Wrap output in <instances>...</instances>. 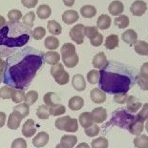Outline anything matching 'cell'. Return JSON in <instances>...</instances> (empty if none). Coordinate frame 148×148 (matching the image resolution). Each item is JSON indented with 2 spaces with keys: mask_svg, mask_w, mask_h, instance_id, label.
Instances as JSON below:
<instances>
[{
  "mask_svg": "<svg viewBox=\"0 0 148 148\" xmlns=\"http://www.w3.org/2000/svg\"><path fill=\"white\" fill-rule=\"evenodd\" d=\"M44 46H45L46 49L50 50V51H55V50L58 48L59 40L58 38H56V37L53 36H47L45 40H44Z\"/></svg>",
  "mask_w": 148,
  "mask_h": 148,
  "instance_id": "4316f807",
  "label": "cell"
},
{
  "mask_svg": "<svg viewBox=\"0 0 148 148\" xmlns=\"http://www.w3.org/2000/svg\"><path fill=\"white\" fill-rule=\"evenodd\" d=\"M72 86L77 92H82L86 88V80L82 75L77 74L72 77Z\"/></svg>",
  "mask_w": 148,
  "mask_h": 148,
  "instance_id": "9a60e30c",
  "label": "cell"
},
{
  "mask_svg": "<svg viewBox=\"0 0 148 148\" xmlns=\"http://www.w3.org/2000/svg\"><path fill=\"white\" fill-rule=\"evenodd\" d=\"M134 49L138 55L148 56V43L143 40H140L134 44Z\"/></svg>",
  "mask_w": 148,
  "mask_h": 148,
  "instance_id": "4dcf8cb0",
  "label": "cell"
},
{
  "mask_svg": "<svg viewBox=\"0 0 148 148\" xmlns=\"http://www.w3.org/2000/svg\"><path fill=\"white\" fill-rule=\"evenodd\" d=\"M5 69V60L2 58H0V75H3Z\"/></svg>",
  "mask_w": 148,
  "mask_h": 148,
  "instance_id": "680465c9",
  "label": "cell"
},
{
  "mask_svg": "<svg viewBox=\"0 0 148 148\" xmlns=\"http://www.w3.org/2000/svg\"><path fill=\"white\" fill-rule=\"evenodd\" d=\"M75 148H91V147H90L89 144L86 143H81L78 144Z\"/></svg>",
  "mask_w": 148,
  "mask_h": 148,
  "instance_id": "6125c7cd",
  "label": "cell"
},
{
  "mask_svg": "<svg viewBox=\"0 0 148 148\" xmlns=\"http://www.w3.org/2000/svg\"><path fill=\"white\" fill-rule=\"evenodd\" d=\"M109 64L106 55L103 52H100L93 58V66L95 69H105Z\"/></svg>",
  "mask_w": 148,
  "mask_h": 148,
  "instance_id": "30bf717a",
  "label": "cell"
},
{
  "mask_svg": "<svg viewBox=\"0 0 148 148\" xmlns=\"http://www.w3.org/2000/svg\"><path fill=\"white\" fill-rule=\"evenodd\" d=\"M43 101L45 105H47L48 107H52V106L60 104V97H58V95H56V93L48 92L44 95Z\"/></svg>",
  "mask_w": 148,
  "mask_h": 148,
  "instance_id": "e0dca14e",
  "label": "cell"
},
{
  "mask_svg": "<svg viewBox=\"0 0 148 148\" xmlns=\"http://www.w3.org/2000/svg\"><path fill=\"white\" fill-rule=\"evenodd\" d=\"M80 14L84 18H93L97 14V8L92 5H84L80 9Z\"/></svg>",
  "mask_w": 148,
  "mask_h": 148,
  "instance_id": "f1b7e54d",
  "label": "cell"
},
{
  "mask_svg": "<svg viewBox=\"0 0 148 148\" xmlns=\"http://www.w3.org/2000/svg\"><path fill=\"white\" fill-rule=\"evenodd\" d=\"M14 88L8 86V85H5L0 88V99H10L12 97V93Z\"/></svg>",
  "mask_w": 148,
  "mask_h": 148,
  "instance_id": "7bdbcfd3",
  "label": "cell"
},
{
  "mask_svg": "<svg viewBox=\"0 0 148 148\" xmlns=\"http://www.w3.org/2000/svg\"><path fill=\"white\" fill-rule=\"evenodd\" d=\"M91 100L97 104H101L106 100V94L99 88H94L90 92Z\"/></svg>",
  "mask_w": 148,
  "mask_h": 148,
  "instance_id": "2e32d148",
  "label": "cell"
},
{
  "mask_svg": "<svg viewBox=\"0 0 148 148\" xmlns=\"http://www.w3.org/2000/svg\"><path fill=\"white\" fill-rule=\"evenodd\" d=\"M127 107V110L130 111L131 113H136L140 111V109L141 108V102L140 101V99L136 97L135 96H128L126 102H125Z\"/></svg>",
  "mask_w": 148,
  "mask_h": 148,
  "instance_id": "5bb4252c",
  "label": "cell"
},
{
  "mask_svg": "<svg viewBox=\"0 0 148 148\" xmlns=\"http://www.w3.org/2000/svg\"><path fill=\"white\" fill-rule=\"evenodd\" d=\"M77 130H78V121L77 119L71 118L70 121L68 122L65 131L69 132V133H75V132H77Z\"/></svg>",
  "mask_w": 148,
  "mask_h": 148,
  "instance_id": "c3c4849f",
  "label": "cell"
},
{
  "mask_svg": "<svg viewBox=\"0 0 148 148\" xmlns=\"http://www.w3.org/2000/svg\"><path fill=\"white\" fill-rule=\"evenodd\" d=\"M128 131L130 132L132 135L135 136H138L143 133V131L144 130V121H141L140 118H133L132 121H130V123L128 124Z\"/></svg>",
  "mask_w": 148,
  "mask_h": 148,
  "instance_id": "52a82bcc",
  "label": "cell"
},
{
  "mask_svg": "<svg viewBox=\"0 0 148 148\" xmlns=\"http://www.w3.org/2000/svg\"><path fill=\"white\" fill-rule=\"evenodd\" d=\"M129 24H130V19L127 15H119L115 19V25L119 29H125L129 26Z\"/></svg>",
  "mask_w": 148,
  "mask_h": 148,
  "instance_id": "e575fe53",
  "label": "cell"
},
{
  "mask_svg": "<svg viewBox=\"0 0 148 148\" xmlns=\"http://www.w3.org/2000/svg\"><path fill=\"white\" fill-rule=\"evenodd\" d=\"M47 29L50 32V34H52L53 36H58L62 32V27L61 25L56 20H50L47 24Z\"/></svg>",
  "mask_w": 148,
  "mask_h": 148,
  "instance_id": "f546056e",
  "label": "cell"
},
{
  "mask_svg": "<svg viewBox=\"0 0 148 148\" xmlns=\"http://www.w3.org/2000/svg\"><path fill=\"white\" fill-rule=\"evenodd\" d=\"M21 3L26 8H34L38 3V0H21Z\"/></svg>",
  "mask_w": 148,
  "mask_h": 148,
  "instance_id": "11a10c76",
  "label": "cell"
},
{
  "mask_svg": "<svg viewBox=\"0 0 148 148\" xmlns=\"http://www.w3.org/2000/svg\"><path fill=\"white\" fill-rule=\"evenodd\" d=\"M36 116L40 119H48L50 116L49 107L45 104L39 105L38 108L36 109Z\"/></svg>",
  "mask_w": 148,
  "mask_h": 148,
  "instance_id": "ab89813d",
  "label": "cell"
},
{
  "mask_svg": "<svg viewBox=\"0 0 148 148\" xmlns=\"http://www.w3.org/2000/svg\"><path fill=\"white\" fill-rule=\"evenodd\" d=\"M49 134L47 132L41 131L37 135H36V137L33 138V145L36 148L44 147L49 143Z\"/></svg>",
  "mask_w": 148,
  "mask_h": 148,
  "instance_id": "4fadbf2b",
  "label": "cell"
},
{
  "mask_svg": "<svg viewBox=\"0 0 148 148\" xmlns=\"http://www.w3.org/2000/svg\"><path fill=\"white\" fill-rule=\"evenodd\" d=\"M49 112H50V116H58L65 114L66 112V107L63 104H58L52 107H49Z\"/></svg>",
  "mask_w": 148,
  "mask_h": 148,
  "instance_id": "74e56055",
  "label": "cell"
},
{
  "mask_svg": "<svg viewBox=\"0 0 148 148\" xmlns=\"http://www.w3.org/2000/svg\"><path fill=\"white\" fill-rule=\"evenodd\" d=\"M137 84L143 91H148V78L138 75L136 77Z\"/></svg>",
  "mask_w": 148,
  "mask_h": 148,
  "instance_id": "681fc988",
  "label": "cell"
},
{
  "mask_svg": "<svg viewBox=\"0 0 148 148\" xmlns=\"http://www.w3.org/2000/svg\"><path fill=\"white\" fill-rule=\"evenodd\" d=\"M99 78H100V73H99V70H97V69H94V70H91V71L88 72V74H87V81L90 84L95 85L97 83H99Z\"/></svg>",
  "mask_w": 148,
  "mask_h": 148,
  "instance_id": "d590c367",
  "label": "cell"
},
{
  "mask_svg": "<svg viewBox=\"0 0 148 148\" xmlns=\"http://www.w3.org/2000/svg\"><path fill=\"white\" fill-rule=\"evenodd\" d=\"M121 39L129 45H133L138 41V34L133 29H129L121 34Z\"/></svg>",
  "mask_w": 148,
  "mask_h": 148,
  "instance_id": "603a6c76",
  "label": "cell"
},
{
  "mask_svg": "<svg viewBox=\"0 0 148 148\" xmlns=\"http://www.w3.org/2000/svg\"><path fill=\"white\" fill-rule=\"evenodd\" d=\"M99 131H100V128H99V125L96 124V123H94L92 126L84 129L85 134H86L87 136L90 137V138H94V137L97 136L99 133Z\"/></svg>",
  "mask_w": 148,
  "mask_h": 148,
  "instance_id": "bcb514c9",
  "label": "cell"
},
{
  "mask_svg": "<svg viewBox=\"0 0 148 148\" xmlns=\"http://www.w3.org/2000/svg\"><path fill=\"white\" fill-rule=\"evenodd\" d=\"M60 58L67 68H75L79 61L73 43H65L62 45L60 49Z\"/></svg>",
  "mask_w": 148,
  "mask_h": 148,
  "instance_id": "277c9868",
  "label": "cell"
},
{
  "mask_svg": "<svg viewBox=\"0 0 148 148\" xmlns=\"http://www.w3.org/2000/svg\"><path fill=\"white\" fill-rule=\"evenodd\" d=\"M109 141L104 137L97 138L92 140L91 143V147L92 148H108Z\"/></svg>",
  "mask_w": 148,
  "mask_h": 148,
  "instance_id": "836d02e7",
  "label": "cell"
},
{
  "mask_svg": "<svg viewBox=\"0 0 148 148\" xmlns=\"http://www.w3.org/2000/svg\"><path fill=\"white\" fill-rule=\"evenodd\" d=\"M84 106V99L79 96L72 97L68 101V107L72 111H78Z\"/></svg>",
  "mask_w": 148,
  "mask_h": 148,
  "instance_id": "44dd1931",
  "label": "cell"
},
{
  "mask_svg": "<svg viewBox=\"0 0 148 148\" xmlns=\"http://www.w3.org/2000/svg\"><path fill=\"white\" fill-rule=\"evenodd\" d=\"M78 121H79V124L81 125V127L84 129L92 126V125L95 123L93 121V116L91 115L90 112L81 113L79 116H78Z\"/></svg>",
  "mask_w": 148,
  "mask_h": 148,
  "instance_id": "7402d4cb",
  "label": "cell"
},
{
  "mask_svg": "<svg viewBox=\"0 0 148 148\" xmlns=\"http://www.w3.org/2000/svg\"><path fill=\"white\" fill-rule=\"evenodd\" d=\"M42 63L41 52L31 47L25 48L5 61L3 80L8 86L23 90L31 84Z\"/></svg>",
  "mask_w": 148,
  "mask_h": 148,
  "instance_id": "6da1fadb",
  "label": "cell"
},
{
  "mask_svg": "<svg viewBox=\"0 0 148 148\" xmlns=\"http://www.w3.org/2000/svg\"><path fill=\"white\" fill-rule=\"evenodd\" d=\"M128 97L127 93H119L114 96V101L118 104H125Z\"/></svg>",
  "mask_w": 148,
  "mask_h": 148,
  "instance_id": "816d5d0a",
  "label": "cell"
},
{
  "mask_svg": "<svg viewBox=\"0 0 148 148\" xmlns=\"http://www.w3.org/2000/svg\"><path fill=\"white\" fill-rule=\"evenodd\" d=\"M133 143L136 148H148V136L143 134L136 136L133 140Z\"/></svg>",
  "mask_w": 148,
  "mask_h": 148,
  "instance_id": "1f68e13d",
  "label": "cell"
},
{
  "mask_svg": "<svg viewBox=\"0 0 148 148\" xmlns=\"http://www.w3.org/2000/svg\"><path fill=\"white\" fill-rule=\"evenodd\" d=\"M38 99V93L34 90H30L25 94L24 96V103H26L29 106L33 105L36 103V100Z\"/></svg>",
  "mask_w": 148,
  "mask_h": 148,
  "instance_id": "d6a6232c",
  "label": "cell"
},
{
  "mask_svg": "<svg viewBox=\"0 0 148 148\" xmlns=\"http://www.w3.org/2000/svg\"><path fill=\"white\" fill-rule=\"evenodd\" d=\"M108 11L111 15H119L121 14L124 11V6L123 3L121 2L119 0H114L113 2L110 3L109 7H108Z\"/></svg>",
  "mask_w": 148,
  "mask_h": 148,
  "instance_id": "ffe728a7",
  "label": "cell"
},
{
  "mask_svg": "<svg viewBox=\"0 0 148 148\" xmlns=\"http://www.w3.org/2000/svg\"><path fill=\"white\" fill-rule=\"evenodd\" d=\"M34 18H36V14L34 12H29L22 17V23L28 28H32L34 25Z\"/></svg>",
  "mask_w": 148,
  "mask_h": 148,
  "instance_id": "b9f144b4",
  "label": "cell"
},
{
  "mask_svg": "<svg viewBox=\"0 0 148 148\" xmlns=\"http://www.w3.org/2000/svg\"><path fill=\"white\" fill-rule=\"evenodd\" d=\"M112 19L109 15L107 14H101L99 15L97 20V28L99 30H107L111 26Z\"/></svg>",
  "mask_w": 148,
  "mask_h": 148,
  "instance_id": "cb8c5ba5",
  "label": "cell"
},
{
  "mask_svg": "<svg viewBox=\"0 0 148 148\" xmlns=\"http://www.w3.org/2000/svg\"><path fill=\"white\" fill-rule=\"evenodd\" d=\"M51 14H52V10L49 5L42 4L37 8L36 15L40 19H47V18H49L51 16Z\"/></svg>",
  "mask_w": 148,
  "mask_h": 148,
  "instance_id": "484cf974",
  "label": "cell"
},
{
  "mask_svg": "<svg viewBox=\"0 0 148 148\" xmlns=\"http://www.w3.org/2000/svg\"><path fill=\"white\" fill-rule=\"evenodd\" d=\"M32 32L23 23L7 22L0 29V46L17 48L24 46L30 39Z\"/></svg>",
  "mask_w": 148,
  "mask_h": 148,
  "instance_id": "7a4b0ae2",
  "label": "cell"
},
{
  "mask_svg": "<svg viewBox=\"0 0 148 148\" xmlns=\"http://www.w3.org/2000/svg\"><path fill=\"white\" fill-rule=\"evenodd\" d=\"M7 15L11 22H18L22 18V12L19 10H16V9L9 11Z\"/></svg>",
  "mask_w": 148,
  "mask_h": 148,
  "instance_id": "ee69618b",
  "label": "cell"
},
{
  "mask_svg": "<svg viewBox=\"0 0 148 148\" xmlns=\"http://www.w3.org/2000/svg\"><path fill=\"white\" fill-rule=\"evenodd\" d=\"M11 148H27V143L24 138H18L12 143Z\"/></svg>",
  "mask_w": 148,
  "mask_h": 148,
  "instance_id": "f5cc1de1",
  "label": "cell"
},
{
  "mask_svg": "<svg viewBox=\"0 0 148 148\" xmlns=\"http://www.w3.org/2000/svg\"><path fill=\"white\" fill-rule=\"evenodd\" d=\"M90 43H91V45L94 47H99L103 43V36L101 34L99 33L97 36H96L94 38L90 39Z\"/></svg>",
  "mask_w": 148,
  "mask_h": 148,
  "instance_id": "db71d44e",
  "label": "cell"
},
{
  "mask_svg": "<svg viewBox=\"0 0 148 148\" xmlns=\"http://www.w3.org/2000/svg\"><path fill=\"white\" fill-rule=\"evenodd\" d=\"M99 34V29L95 26H87L84 27V36L88 37L89 39L94 38Z\"/></svg>",
  "mask_w": 148,
  "mask_h": 148,
  "instance_id": "f6af8a7d",
  "label": "cell"
},
{
  "mask_svg": "<svg viewBox=\"0 0 148 148\" xmlns=\"http://www.w3.org/2000/svg\"><path fill=\"white\" fill-rule=\"evenodd\" d=\"M147 11V4L143 0H136L132 3L130 12L135 16H141Z\"/></svg>",
  "mask_w": 148,
  "mask_h": 148,
  "instance_id": "9c48e42d",
  "label": "cell"
},
{
  "mask_svg": "<svg viewBox=\"0 0 148 148\" xmlns=\"http://www.w3.org/2000/svg\"><path fill=\"white\" fill-rule=\"evenodd\" d=\"M7 121V115L5 112L0 111V128H2Z\"/></svg>",
  "mask_w": 148,
  "mask_h": 148,
  "instance_id": "6f0895ef",
  "label": "cell"
},
{
  "mask_svg": "<svg viewBox=\"0 0 148 148\" xmlns=\"http://www.w3.org/2000/svg\"><path fill=\"white\" fill-rule=\"evenodd\" d=\"M63 3L67 7H72L75 4V0H63Z\"/></svg>",
  "mask_w": 148,
  "mask_h": 148,
  "instance_id": "91938a15",
  "label": "cell"
},
{
  "mask_svg": "<svg viewBox=\"0 0 148 148\" xmlns=\"http://www.w3.org/2000/svg\"><path fill=\"white\" fill-rule=\"evenodd\" d=\"M140 75L148 78V62H145L140 67Z\"/></svg>",
  "mask_w": 148,
  "mask_h": 148,
  "instance_id": "9f6ffc18",
  "label": "cell"
},
{
  "mask_svg": "<svg viewBox=\"0 0 148 148\" xmlns=\"http://www.w3.org/2000/svg\"><path fill=\"white\" fill-rule=\"evenodd\" d=\"M24 96H25V93H24L23 90L14 88V90H12V93L11 99L14 103H18V104H19V103H21L24 100Z\"/></svg>",
  "mask_w": 148,
  "mask_h": 148,
  "instance_id": "8d00e7d4",
  "label": "cell"
},
{
  "mask_svg": "<svg viewBox=\"0 0 148 148\" xmlns=\"http://www.w3.org/2000/svg\"><path fill=\"white\" fill-rule=\"evenodd\" d=\"M79 18V15H78V12L75 10H67L63 12L62 14V20L65 24L71 25L77 22Z\"/></svg>",
  "mask_w": 148,
  "mask_h": 148,
  "instance_id": "d6986e66",
  "label": "cell"
},
{
  "mask_svg": "<svg viewBox=\"0 0 148 148\" xmlns=\"http://www.w3.org/2000/svg\"><path fill=\"white\" fill-rule=\"evenodd\" d=\"M84 27L83 24H77L69 32L70 38L78 45L84 42Z\"/></svg>",
  "mask_w": 148,
  "mask_h": 148,
  "instance_id": "8992f818",
  "label": "cell"
},
{
  "mask_svg": "<svg viewBox=\"0 0 148 148\" xmlns=\"http://www.w3.org/2000/svg\"><path fill=\"white\" fill-rule=\"evenodd\" d=\"M3 81V75H0V83Z\"/></svg>",
  "mask_w": 148,
  "mask_h": 148,
  "instance_id": "03108f58",
  "label": "cell"
},
{
  "mask_svg": "<svg viewBox=\"0 0 148 148\" xmlns=\"http://www.w3.org/2000/svg\"><path fill=\"white\" fill-rule=\"evenodd\" d=\"M43 59H44V61L46 62V63H48L50 65H56V64H58L59 63V61H60V55L58 53V52H56V51H49V52H47L44 53V56H43Z\"/></svg>",
  "mask_w": 148,
  "mask_h": 148,
  "instance_id": "ac0fdd59",
  "label": "cell"
},
{
  "mask_svg": "<svg viewBox=\"0 0 148 148\" xmlns=\"http://www.w3.org/2000/svg\"><path fill=\"white\" fill-rule=\"evenodd\" d=\"M144 128L146 129V131L148 132V119L146 121V122H145V124H144Z\"/></svg>",
  "mask_w": 148,
  "mask_h": 148,
  "instance_id": "be15d7a7",
  "label": "cell"
},
{
  "mask_svg": "<svg viewBox=\"0 0 148 148\" xmlns=\"http://www.w3.org/2000/svg\"><path fill=\"white\" fill-rule=\"evenodd\" d=\"M46 34V30L43 27H36L32 31V36L36 40H41Z\"/></svg>",
  "mask_w": 148,
  "mask_h": 148,
  "instance_id": "7dc6e473",
  "label": "cell"
},
{
  "mask_svg": "<svg viewBox=\"0 0 148 148\" xmlns=\"http://www.w3.org/2000/svg\"><path fill=\"white\" fill-rule=\"evenodd\" d=\"M91 115H92L93 121L96 124L102 123L107 119V111L103 107H97V108L93 109Z\"/></svg>",
  "mask_w": 148,
  "mask_h": 148,
  "instance_id": "8fae6325",
  "label": "cell"
},
{
  "mask_svg": "<svg viewBox=\"0 0 148 148\" xmlns=\"http://www.w3.org/2000/svg\"></svg>",
  "mask_w": 148,
  "mask_h": 148,
  "instance_id": "003e7915",
  "label": "cell"
},
{
  "mask_svg": "<svg viewBox=\"0 0 148 148\" xmlns=\"http://www.w3.org/2000/svg\"><path fill=\"white\" fill-rule=\"evenodd\" d=\"M119 38L116 34H110V36L106 37L104 46L108 50H114L119 46Z\"/></svg>",
  "mask_w": 148,
  "mask_h": 148,
  "instance_id": "83f0119b",
  "label": "cell"
},
{
  "mask_svg": "<svg viewBox=\"0 0 148 148\" xmlns=\"http://www.w3.org/2000/svg\"><path fill=\"white\" fill-rule=\"evenodd\" d=\"M138 118H140L141 121H146L148 119V102L144 103L140 109V111L138 112Z\"/></svg>",
  "mask_w": 148,
  "mask_h": 148,
  "instance_id": "f907efd6",
  "label": "cell"
},
{
  "mask_svg": "<svg viewBox=\"0 0 148 148\" xmlns=\"http://www.w3.org/2000/svg\"><path fill=\"white\" fill-rule=\"evenodd\" d=\"M99 73L100 78L99 83L100 90L115 95L119 93H127L129 79L126 77L116 73L106 72L104 69L99 71Z\"/></svg>",
  "mask_w": 148,
  "mask_h": 148,
  "instance_id": "3957f363",
  "label": "cell"
},
{
  "mask_svg": "<svg viewBox=\"0 0 148 148\" xmlns=\"http://www.w3.org/2000/svg\"><path fill=\"white\" fill-rule=\"evenodd\" d=\"M23 118L20 116V114L16 111H12L9 118L7 119V126L11 130H17L20 126V123Z\"/></svg>",
  "mask_w": 148,
  "mask_h": 148,
  "instance_id": "ba28073f",
  "label": "cell"
},
{
  "mask_svg": "<svg viewBox=\"0 0 148 148\" xmlns=\"http://www.w3.org/2000/svg\"><path fill=\"white\" fill-rule=\"evenodd\" d=\"M6 23H7V21H6L5 17L2 16V15H0V29H1L2 27H4Z\"/></svg>",
  "mask_w": 148,
  "mask_h": 148,
  "instance_id": "94428289",
  "label": "cell"
},
{
  "mask_svg": "<svg viewBox=\"0 0 148 148\" xmlns=\"http://www.w3.org/2000/svg\"><path fill=\"white\" fill-rule=\"evenodd\" d=\"M36 123H34V121L33 119H27L25 121V123L22 126V135L25 138H32L34 135H36Z\"/></svg>",
  "mask_w": 148,
  "mask_h": 148,
  "instance_id": "7c38bea8",
  "label": "cell"
},
{
  "mask_svg": "<svg viewBox=\"0 0 148 148\" xmlns=\"http://www.w3.org/2000/svg\"><path fill=\"white\" fill-rule=\"evenodd\" d=\"M77 143V138L75 135H64L60 138V144L66 148H74Z\"/></svg>",
  "mask_w": 148,
  "mask_h": 148,
  "instance_id": "d4e9b609",
  "label": "cell"
},
{
  "mask_svg": "<svg viewBox=\"0 0 148 148\" xmlns=\"http://www.w3.org/2000/svg\"><path fill=\"white\" fill-rule=\"evenodd\" d=\"M50 73H51L52 77L55 78L56 82L58 85H65L70 80L69 73L66 72L63 64H61V63L52 66L51 70H50Z\"/></svg>",
  "mask_w": 148,
  "mask_h": 148,
  "instance_id": "5b68a950",
  "label": "cell"
},
{
  "mask_svg": "<svg viewBox=\"0 0 148 148\" xmlns=\"http://www.w3.org/2000/svg\"><path fill=\"white\" fill-rule=\"evenodd\" d=\"M56 148H66V147H64L63 145H61V144L59 143V144H58V145L56 146Z\"/></svg>",
  "mask_w": 148,
  "mask_h": 148,
  "instance_id": "e7e4bbea",
  "label": "cell"
},
{
  "mask_svg": "<svg viewBox=\"0 0 148 148\" xmlns=\"http://www.w3.org/2000/svg\"><path fill=\"white\" fill-rule=\"evenodd\" d=\"M14 111L18 112L22 118L24 119L30 114V106L26 103H19V104L14 107Z\"/></svg>",
  "mask_w": 148,
  "mask_h": 148,
  "instance_id": "f35d334b",
  "label": "cell"
},
{
  "mask_svg": "<svg viewBox=\"0 0 148 148\" xmlns=\"http://www.w3.org/2000/svg\"><path fill=\"white\" fill-rule=\"evenodd\" d=\"M70 119H71V116H61V118H58V119H56L55 125L56 129H58V130H60V131H65L66 127H67L68 121Z\"/></svg>",
  "mask_w": 148,
  "mask_h": 148,
  "instance_id": "60d3db41",
  "label": "cell"
}]
</instances>
